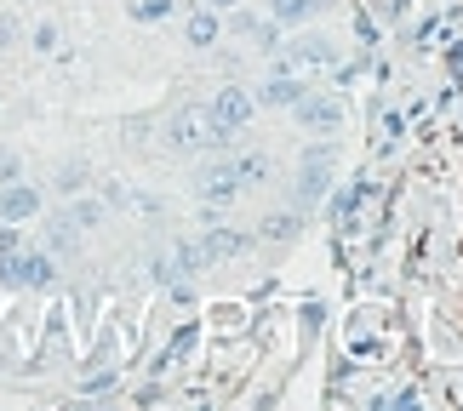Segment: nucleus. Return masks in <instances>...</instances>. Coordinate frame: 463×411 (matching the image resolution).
I'll list each match as a JSON object with an SVG mask.
<instances>
[{
    "label": "nucleus",
    "instance_id": "obj_3",
    "mask_svg": "<svg viewBox=\"0 0 463 411\" xmlns=\"http://www.w3.org/2000/svg\"><path fill=\"white\" fill-rule=\"evenodd\" d=\"M58 280V263H52L46 252H0V285L6 292H46V285Z\"/></svg>",
    "mask_w": 463,
    "mask_h": 411
},
{
    "label": "nucleus",
    "instance_id": "obj_5",
    "mask_svg": "<svg viewBox=\"0 0 463 411\" xmlns=\"http://www.w3.org/2000/svg\"><path fill=\"white\" fill-rule=\"evenodd\" d=\"M292 115H298V126H304L309 137H332L337 126H344V109H337L332 98H320V92H304L292 103Z\"/></svg>",
    "mask_w": 463,
    "mask_h": 411
},
{
    "label": "nucleus",
    "instance_id": "obj_6",
    "mask_svg": "<svg viewBox=\"0 0 463 411\" xmlns=\"http://www.w3.org/2000/svg\"><path fill=\"white\" fill-rule=\"evenodd\" d=\"M332 63H337V46L326 41V34H298V41L287 46L292 75H315V69H332Z\"/></svg>",
    "mask_w": 463,
    "mask_h": 411
},
{
    "label": "nucleus",
    "instance_id": "obj_17",
    "mask_svg": "<svg viewBox=\"0 0 463 411\" xmlns=\"http://www.w3.org/2000/svg\"><path fill=\"white\" fill-rule=\"evenodd\" d=\"M86 189V166H63L58 172V194H80Z\"/></svg>",
    "mask_w": 463,
    "mask_h": 411
},
{
    "label": "nucleus",
    "instance_id": "obj_18",
    "mask_svg": "<svg viewBox=\"0 0 463 411\" xmlns=\"http://www.w3.org/2000/svg\"><path fill=\"white\" fill-rule=\"evenodd\" d=\"M58 23H34V51H58Z\"/></svg>",
    "mask_w": 463,
    "mask_h": 411
},
{
    "label": "nucleus",
    "instance_id": "obj_20",
    "mask_svg": "<svg viewBox=\"0 0 463 411\" xmlns=\"http://www.w3.org/2000/svg\"><path fill=\"white\" fill-rule=\"evenodd\" d=\"M206 6H218V12H229V6H241V0H206Z\"/></svg>",
    "mask_w": 463,
    "mask_h": 411
},
{
    "label": "nucleus",
    "instance_id": "obj_13",
    "mask_svg": "<svg viewBox=\"0 0 463 411\" xmlns=\"http://www.w3.org/2000/svg\"><path fill=\"white\" fill-rule=\"evenodd\" d=\"M246 41H258V51H275V23H258V17H241L235 23Z\"/></svg>",
    "mask_w": 463,
    "mask_h": 411
},
{
    "label": "nucleus",
    "instance_id": "obj_4",
    "mask_svg": "<svg viewBox=\"0 0 463 411\" xmlns=\"http://www.w3.org/2000/svg\"><path fill=\"white\" fill-rule=\"evenodd\" d=\"M246 189V177H241V160H212V166H201L194 172V194L201 201H235V194Z\"/></svg>",
    "mask_w": 463,
    "mask_h": 411
},
{
    "label": "nucleus",
    "instance_id": "obj_16",
    "mask_svg": "<svg viewBox=\"0 0 463 411\" xmlns=\"http://www.w3.org/2000/svg\"><path fill=\"white\" fill-rule=\"evenodd\" d=\"M17 177H24V160H17V149L0 143V183H17Z\"/></svg>",
    "mask_w": 463,
    "mask_h": 411
},
{
    "label": "nucleus",
    "instance_id": "obj_12",
    "mask_svg": "<svg viewBox=\"0 0 463 411\" xmlns=\"http://www.w3.org/2000/svg\"><path fill=\"white\" fill-rule=\"evenodd\" d=\"M332 0H269V23L280 29H298V23H309V17H320Z\"/></svg>",
    "mask_w": 463,
    "mask_h": 411
},
{
    "label": "nucleus",
    "instance_id": "obj_11",
    "mask_svg": "<svg viewBox=\"0 0 463 411\" xmlns=\"http://www.w3.org/2000/svg\"><path fill=\"white\" fill-rule=\"evenodd\" d=\"M304 92H309L304 75H275L269 86H258V103H263V109H292Z\"/></svg>",
    "mask_w": 463,
    "mask_h": 411
},
{
    "label": "nucleus",
    "instance_id": "obj_1",
    "mask_svg": "<svg viewBox=\"0 0 463 411\" xmlns=\"http://www.w3.org/2000/svg\"><path fill=\"white\" fill-rule=\"evenodd\" d=\"M166 143L177 154H212V149H223L229 132L218 126V115H212V103H184L172 120H166Z\"/></svg>",
    "mask_w": 463,
    "mask_h": 411
},
{
    "label": "nucleus",
    "instance_id": "obj_10",
    "mask_svg": "<svg viewBox=\"0 0 463 411\" xmlns=\"http://www.w3.org/2000/svg\"><path fill=\"white\" fill-rule=\"evenodd\" d=\"M184 34H189V46H194V51H212V46L223 41V17H218V6H201V12H189Z\"/></svg>",
    "mask_w": 463,
    "mask_h": 411
},
{
    "label": "nucleus",
    "instance_id": "obj_7",
    "mask_svg": "<svg viewBox=\"0 0 463 411\" xmlns=\"http://www.w3.org/2000/svg\"><path fill=\"white\" fill-rule=\"evenodd\" d=\"M212 115H218V126H223L229 137H235V132L246 126V120L258 115V98L246 92V86H223V92H212Z\"/></svg>",
    "mask_w": 463,
    "mask_h": 411
},
{
    "label": "nucleus",
    "instance_id": "obj_19",
    "mask_svg": "<svg viewBox=\"0 0 463 411\" xmlns=\"http://www.w3.org/2000/svg\"><path fill=\"white\" fill-rule=\"evenodd\" d=\"M12 246H17V223H6V229H0V252H12Z\"/></svg>",
    "mask_w": 463,
    "mask_h": 411
},
{
    "label": "nucleus",
    "instance_id": "obj_9",
    "mask_svg": "<svg viewBox=\"0 0 463 411\" xmlns=\"http://www.w3.org/2000/svg\"><path fill=\"white\" fill-rule=\"evenodd\" d=\"M246 246H252V240L235 235V229H206L201 246H194V257H201V263H223V257H241Z\"/></svg>",
    "mask_w": 463,
    "mask_h": 411
},
{
    "label": "nucleus",
    "instance_id": "obj_2",
    "mask_svg": "<svg viewBox=\"0 0 463 411\" xmlns=\"http://www.w3.org/2000/svg\"><path fill=\"white\" fill-rule=\"evenodd\" d=\"M332 177H337V149L320 137V143H309V149H304V160H298V183H292L298 211H315L320 201H326Z\"/></svg>",
    "mask_w": 463,
    "mask_h": 411
},
{
    "label": "nucleus",
    "instance_id": "obj_8",
    "mask_svg": "<svg viewBox=\"0 0 463 411\" xmlns=\"http://www.w3.org/2000/svg\"><path fill=\"white\" fill-rule=\"evenodd\" d=\"M41 211V189H29L24 177L17 183H0V223H29Z\"/></svg>",
    "mask_w": 463,
    "mask_h": 411
},
{
    "label": "nucleus",
    "instance_id": "obj_15",
    "mask_svg": "<svg viewBox=\"0 0 463 411\" xmlns=\"http://www.w3.org/2000/svg\"><path fill=\"white\" fill-rule=\"evenodd\" d=\"M292 235H298V218H292V211H280V218L263 223V240H292Z\"/></svg>",
    "mask_w": 463,
    "mask_h": 411
},
{
    "label": "nucleus",
    "instance_id": "obj_14",
    "mask_svg": "<svg viewBox=\"0 0 463 411\" xmlns=\"http://www.w3.org/2000/svg\"><path fill=\"white\" fill-rule=\"evenodd\" d=\"M132 17H137V23H160V17H166L172 12V0H132V6H127Z\"/></svg>",
    "mask_w": 463,
    "mask_h": 411
}]
</instances>
